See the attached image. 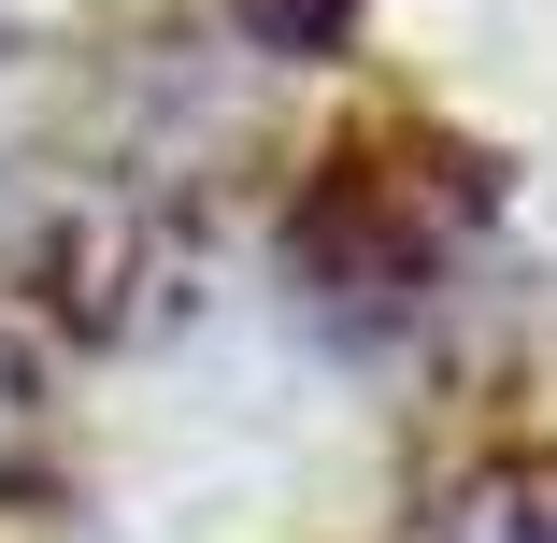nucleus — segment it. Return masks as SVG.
I'll return each instance as SVG.
<instances>
[{"label": "nucleus", "instance_id": "nucleus-1", "mask_svg": "<svg viewBox=\"0 0 557 543\" xmlns=\"http://www.w3.org/2000/svg\"><path fill=\"white\" fill-rule=\"evenodd\" d=\"M472 214H486V158H429L414 172V144H344L286 200V300L344 358H372L443 300V258H458Z\"/></svg>", "mask_w": 557, "mask_h": 543}, {"label": "nucleus", "instance_id": "nucleus-2", "mask_svg": "<svg viewBox=\"0 0 557 543\" xmlns=\"http://www.w3.org/2000/svg\"><path fill=\"white\" fill-rule=\"evenodd\" d=\"M429 543H557V472H529V458L472 472L458 501L429 515Z\"/></svg>", "mask_w": 557, "mask_h": 543}, {"label": "nucleus", "instance_id": "nucleus-3", "mask_svg": "<svg viewBox=\"0 0 557 543\" xmlns=\"http://www.w3.org/2000/svg\"><path fill=\"white\" fill-rule=\"evenodd\" d=\"M230 15H244V44H272V58H329V44L358 29V0H230Z\"/></svg>", "mask_w": 557, "mask_h": 543}, {"label": "nucleus", "instance_id": "nucleus-4", "mask_svg": "<svg viewBox=\"0 0 557 543\" xmlns=\"http://www.w3.org/2000/svg\"><path fill=\"white\" fill-rule=\"evenodd\" d=\"M29 444H44V372H29V344L0 330V486L29 472Z\"/></svg>", "mask_w": 557, "mask_h": 543}]
</instances>
